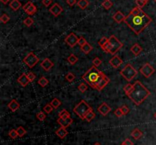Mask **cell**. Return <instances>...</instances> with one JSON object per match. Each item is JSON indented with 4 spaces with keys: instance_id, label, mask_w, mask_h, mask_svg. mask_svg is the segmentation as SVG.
<instances>
[{
    "instance_id": "cell-13",
    "label": "cell",
    "mask_w": 156,
    "mask_h": 145,
    "mask_svg": "<svg viewBox=\"0 0 156 145\" xmlns=\"http://www.w3.org/2000/svg\"><path fill=\"white\" fill-rule=\"evenodd\" d=\"M122 63H123V60L121 59L117 55H114V56L110 59V61H109V64L112 66L113 68H118V67H120V66L122 65Z\"/></svg>"
},
{
    "instance_id": "cell-47",
    "label": "cell",
    "mask_w": 156,
    "mask_h": 145,
    "mask_svg": "<svg viewBox=\"0 0 156 145\" xmlns=\"http://www.w3.org/2000/svg\"><path fill=\"white\" fill-rule=\"evenodd\" d=\"M77 0H66V3L69 5V6H74L75 4H77Z\"/></svg>"
},
{
    "instance_id": "cell-29",
    "label": "cell",
    "mask_w": 156,
    "mask_h": 145,
    "mask_svg": "<svg viewBox=\"0 0 156 145\" xmlns=\"http://www.w3.org/2000/svg\"><path fill=\"white\" fill-rule=\"evenodd\" d=\"M101 6L103 7L104 9H105L106 10H108L113 6V2L110 0H104L101 3Z\"/></svg>"
},
{
    "instance_id": "cell-7",
    "label": "cell",
    "mask_w": 156,
    "mask_h": 145,
    "mask_svg": "<svg viewBox=\"0 0 156 145\" xmlns=\"http://www.w3.org/2000/svg\"><path fill=\"white\" fill-rule=\"evenodd\" d=\"M39 61H40L39 58H38L34 53H32V52L29 53L28 54L24 57V60H23V62L26 64L30 68H34V67L38 64V62H39Z\"/></svg>"
},
{
    "instance_id": "cell-36",
    "label": "cell",
    "mask_w": 156,
    "mask_h": 145,
    "mask_svg": "<svg viewBox=\"0 0 156 145\" xmlns=\"http://www.w3.org/2000/svg\"><path fill=\"white\" fill-rule=\"evenodd\" d=\"M78 89L81 93H85L88 90V86L85 83H81L78 87Z\"/></svg>"
},
{
    "instance_id": "cell-20",
    "label": "cell",
    "mask_w": 156,
    "mask_h": 145,
    "mask_svg": "<svg viewBox=\"0 0 156 145\" xmlns=\"http://www.w3.org/2000/svg\"><path fill=\"white\" fill-rule=\"evenodd\" d=\"M9 6L13 11H18V9L22 6V3L18 0H11L9 3Z\"/></svg>"
},
{
    "instance_id": "cell-6",
    "label": "cell",
    "mask_w": 156,
    "mask_h": 145,
    "mask_svg": "<svg viewBox=\"0 0 156 145\" xmlns=\"http://www.w3.org/2000/svg\"><path fill=\"white\" fill-rule=\"evenodd\" d=\"M120 75H122L124 79L127 82H131L133 78L138 74V71L136 70V68L131 65V64H127L124 68L120 71Z\"/></svg>"
},
{
    "instance_id": "cell-44",
    "label": "cell",
    "mask_w": 156,
    "mask_h": 145,
    "mask_svg": "<svg viewBox=\"0 0 156 145\" xmlns=\"http://www.w3.org/2000/svg\"><path fill=\"white\" fill-rule=\"evenodd\" d=\"M27 76H28V78L29 79L30 82H33L36 78V75L33 72H28L27 74Z\"/></svg>"
},
{
    "instance_id": "cell-26",
    "label": "cell",
    "mask_w": 156,
    "mask_h": 145,
    "mask_svg": "<svg viewBox=\"0 0 156 145\" xmlns=\"http://www.w3.org/2000/svg\"><path fill=\"white\" fill-rule=\"evenodd\" d=\"M59 118H62V119H67L68 118H70V113L67 111L66 110H63L62 111L59 112Z\"/></svg>"
},
{
    "instance_id": "cell-16",
    "label": "cell",
    "mask_w": 156,
    "mask_h": 145,
    "mask_svg": "<svg viewBox=\"0 0 156 145\" xmlns=\"http://www.w3.org/2000/svg\"><path fill=\"white\" fill-rule=\"evenodd\" d=\"M57 122L58 124L61 125L62 127L64 128H68L69 125H71L73 122V119L72 118H68L67 119H62V118H59L57 119Z\"/></svg>"
},
{
    "instance_id": "cell-15",
    "label": "cell",
    "mask_w": 156,
    "mask_h": 145,
    "mask_svg": "<svg viewBox=\"0 0 156 145\" xmlns=\"http://www.w3.org/2000/svg\"><path fill=\"white\" fill-rule=\"evenodd\" d=\"M17 82H18L22 87H26V86L30 83V81H29V79L28 78L27 74H25V73H22V75H20L18 79H17Z\"/></svg>"
},
{
    "instance_id": "cell-38",
    "label": "cell",
    "mask_w": 156,
    "mask_h": 145,
    "mask_svg": "<svg viewBox=\"0 0 156 145\" xmlns=\"http://www.w3.org/2000/svg\"><path fill=\"white\" fill-rule=\"evenodd\" d=\"M34 20L32 18H30V17H28V18H26L24 19L23 23H24V25H26L27 27H31V25L34 24Z\"/></svg>"
},
{
    "instance_id": "cell-1",
    "label": "cell",
    "mask_w": 156,
    "mask_h": 145,
    "mask_svg": "<svg viewBox=\"0 0 156 145\" xmlns=\"http://www.w3.org/2000/svg\"><path fill=\"white\" fill-rule=\"evenodd\" d=\"M152 21V18L144 12L143 9L137 6L132 9L129 15L126 16L124 20V23L136 35L140 34Z\"/></svg>"
},
{
    "instance_id": "cell-53",
    "label": "cell",
    "mask_w": 156,
    "mask_h": 145,
    "mask_svg": "<svg viewBox=\"0 0 156 145\" xmlns=\"http://www.w3.org/2000/svg\"><path fill=\"white\" fill-rule=\"evenodd\" d=\"M153 1H154L155 2H156V0H153Z\"/></svg>"
},
{
    "instance_id": "cell-32",
    "label": "cell",
    "mask_w": 156,
    "mask_h": 145,
    "mask_svg": "<svg viewBox=\"0 0 156 145\" xmlns=\"http://www.w3.org/2000/svg\"><path fill=\"white\" fill-rule=\"evenodd\" d=\"M149 0H136V4L137 7L143 9V7L149 2Z\"/></svg>"
},
{
    "instance_id": "cell-4",
    "label": "cell",
    "mask_w": 156,
    "mask_h": 145,
    "mask_svg": "<svg viewBox=\"0 0 156 145\" xmlns=\"http://www.w3.org/2000/svg\"><path fill=\"white\" fill-rule=\"evenodd\" d=\"M123 46V44L117 39L114 35H111L108 38V43L102 47V50L105 53H110L114 55Z\"/></svg>"
},
{
    "instance_id": "cell-31",
    "label": "cell",
    "mask_w": 156,
    "mask_h": 145,
    "mask_svg": "<svg viewBox=\"0 0 156 145\" xmlns=\"http://www.w3.org/2000/svg\"><path fill=\"white\" fill-rule=\"evenodd\" d=\"M17 132H18V137L19 138H22V137H24L25 134H27V131L24 129V128L23 126H19L18 128H17Z\"/></svg>"
},
{
    "instance_id": "cell-18",
    "label": "cell",
    "mask_w": 156,
    "mask_h": 145,
    "mask_svg": "<svg viewBox=\"0 0 156 145\" xmlns=\"http://www.w3.org/2000/svg\"><path fill=\"white\" fill-rule=\"evenodd\" d=\"M8 107L11 112H15L20 108V104L16 100L13 99L9 102V104H8Z\"/></svg>"
},
{
    "instance_id": "cell-19",
    "label": "cell",
    "mask_w": 156,
    "mask_h": 145,
    "mask_svg": "<svg viewBox=\"0 0 156 145\" xmlns=\"http://www.w3.org/2000/svg\"><path fill=\"white\" fill-rule=\"evenodd\" d=\"M56 134L59 137V138L63 139L66 138V136L68 134V131L66 130V128L60 127L56 131Z\"/></svg>"
},
{
    "instance_id": "cell-10",
    "label": "cell",
    "mask_w": 156,
    "mask_h": 145,
    "mask_svg": "<svg viewBox=\"0 0 156 145\" xmlns=\"http://www.w3.org/2000/svg\"><path fill=\"white\" fill-rule=\"evenodd\" d=\"M78 41H79V38L74 33H70L65 38V42L70 47H74L76 44H78Z\"/></svg>"
},
{
    "instance_id": "cell-52",
    "label": "cell",
    "mask_w": 156,
    "mask_h": 145,
    "mask_svg": "<svg viewBox=\"0 0 156 145\" xmlns=\"http://www.w3.org/2000/svg\"><path fill=\"white\" fill-rule=\"evenodd\" d=\"M154 117H155V119H156V112H155V114H154Z\"/></svg>"
},
{
    "instance_id": "cell-23",
    "label": "cell",
    "mask_w": 156,
    "mask_h": 145,
    "mask_svg": "<svg viewBox=\"0 0 156 145\" xmlns=\"http://www.w3.org/2000/svg\"><path fill=\"white\" fill-rule=\"evenodd\" d=\"M81 51L85 54V55H87V54H88V53H90L91 51L92 50L93 47L92 46H91L90 44L88 43H86L84 46H81Z\"/></svg>"
},
{
    "instance_id": "cell-50",
    "label": "cell",
    "mask_w": 156,
    "mask_h": 145,
    "mask_svg": "<svg viewBox=\"0 0 156 145\" xmlns=\"http://www.w3.org/2000/svg\"><path fill=\"white\" fill-rule=\"evenodd\" d=\"M9 1H10V0H1V2H2V3L5 5H6L7 3H9Z\"/></svg>"
},
{
    "instance_id": "cell-28",
    "label": "cell",
    "mask_w": 156,
    "mask_h": 145,
    "mask_svg": "<svg viewBox=\"0 0 156 145\" xmlns=\"http://www.w3.org/2000/svg\"><path fill=\"white\" fill-rule=\"evenodd\" d=\"M50 104H51V106H52L54 109H57V108H59V106H61L62 103L59 99H57V98H53V99L51 100V102Z\"/></svg>"
},
{
    "instance_id": "cell-46",
    "label": "cell",
    "mask_w": 156,
    "mask_h": 145,
    "mask_svg": "<svg viewBox=\"0 0 156 145\" xmlns=\"http://www.w3.org/2000/svg\"><path fill=\"white\" fill-rule=\"evenodd\" d=\"M121 108V110H122V111H123V114L124 115H126V114H128V113H129V112H130V109H129V108L127 107V106H122V107H120Z\"/></svg>"
},
{
    "instance_id": "cell-34",
    "label": "cell",
    "mask_w": 156,
    "mask_h": 145,
    "mask_svg": "<svg viewBox=\"0 0 156 145\" xmlns=\"http://www.w3.org/2000/svg\"><path fill=\"white\" fill-rule=\"evenodd\" d=\"M9 136L11 138V139H16L18 137V134L17 130L16 129H11L9 131Z\"/></svg>"
},
{
    "instance_id": "cell-41",
    "label": "cell",
    "mask_w": 156,
    "mask_h": 145,
    "mask_svg": "<svg viewBox=\"0 0 156 145\" xmlns=\"http://www.w3.org/2000/svg\"><path fill=\"white\" fill-rule=\"evenodd\" d=\"M108 38L105 37H102L101 40H99V42H98L99 46H101V48H102V47H103V46H104V45H105L107 43H108Z\"/></svg>"
},
{
    "instance_id": "cell-14",
    "label": "cell",
    "mask_w": 156,
    "mask_h": 145,
    "mask_svg": "<svg viewBox=\"0 0 156 145\" xmlns=\"http://www.w3.org/2000/svg\"><path fill=\"white\" fill-rule=\"evenodd\" d=\"M53 62L51 61L50 59H49L48 58H46V59H44L41 62H40V67L42 68H44V70L46 71H48L52 68V67L53 66Z\"/></svg>"
},
{
    "instance_id": "cell-39",
    "label": "cell",
    "mask_w": 156,
    "mask_h": 145,
    "mask_svg": "<svg viewBox=\"0 0 156 145\" xmlns=\"http://www.w3.org/2000/svg\"><path fill=\"white\" fill-rule=\"evenodd\" d=\"M10 20V17L6 14H2L1 18H0V21L3 23V24H6L7 22H9Z\"/></svg>"
},
{
    "instance_id": "cell-5",
    "label": "cell",
    "mask_w": 156,
    "mask_h": 145,
    "mask_svg": "<svg viewBox=\"0 0 156 145\" xmlns=\"http://www.w3.org/2000/svg\"><path fill=\"white\" fill-rule=\"evenodd\" d=\"M92 110V108L88 105V104H87V102H85V100H81V101L79 102V104L74 107L73 112H75V114L77 115L80 119L84 120V119H85L86 114L89 111Z\"/></svg>"
},
{
    "instance_id": "cell-30",
    "label": "cell",
    "mask_w": 156,
    "mask_h": 145,
    "mask_svg": "<svg viewBox=\"0 0 156 145\" xmlns=\"http://www.w3.org/2000/svg\"><path fill=\"white\" fill-rule=\"evenodd\" d=\"M49 84V81L46 79V78L41 77L38 80V84L42 88H45L47 84Z\"/></svg>"
},
{
    "instance_id": "cell-2",
    "label": "cell",
    "mask_w": 156,
    "mask_h": 145,
    "mask_svg": "<svg viewBox=\"0 0 156 145\" xmlns=\"http://www.w3.org/2000/svg\"><path fill=\"white\" fill-rule=\"evenodd\" d=\"M81 78L93 89L101 91L108 85L110 79L105 74L98 70L97 67L93 65L82 76Z\"/></svg>"
},
{
    "instance_id": "cell-11",
    "label": "cell",
    "mask_w": 156,
    "mask_h": 145,
    "mask_svg": "<svg viewBox=\"0 0 156 145\" xmlns=\"http://www.w3.org/2000/svg\"><path fill=\"white\" fill-rule=\"evenodd\" d=\"M63 11V9L58 3H54L53 6L50 8V12L55 17H58Z\"/></svg>"
},
{
    "instance_id": "cell-24",
    "label": "cell",
    "mask_w": 156,
    "mask_h": 145,
    "mask_svg": "<svg viewBox=\"0 0 156 145\" xmlns=\"http://www.w3.org/2000/svg\"><path fill=\"white\" fill-rule=\"evenodd\" d=\"M88 5H89V2L88 0H79L77 2L78 6L82 10L85 9L88 6Z\"/></svg>"
},
{
    "instance_id": "cell-43",
    "label": "cell",
    "mask_w": 156,
    "mask_h": 145,
    "mask_svg": "<svg viewBox=\"0 0 156 145\" xmlns=\"http://www.w3.org/2000/svg\"><path fill=\"white\" fill-rule=\"evenodd\" d=\"M93 65H94V66H95V67H98L99 65H101V63H102V61H101L100 59H99L98 57H96L94 59V60H93Z\"/></svg>"
},
{
    "instance_id": "cell-22",
    "label": "cell",
    "mask_w": 156,
    "mask_h": 145,
    "mask_svg": "<svg viewBox=\"0 0 156 145\" xmlns=\"http://www.w3.org/2000/svg\"><path fill=\"white\" fill-rule=\"evenodd\" d=\"M131 136L135 139V140H139L143 136V133L141 132L140 130L138 128H135L131 133Z\"/></svg>"
},
{
    "instance_id": "cell-25",
    "label": "cell",
    "mask_w": 156,
    "mask_h": 145,
    "mask_svg": "<svg viewBox=\"0 0 156 145\" xmlns=\"http://www.w3.org/2000/svg\"><path fill=\"white\" fill-rule=\"evenodd\" d=\"M67 61L69 62V64H70V65H73L76 64V62L79 61V59H78L77 56H76L75 55H74V54H70V55H69V56L67 58Z\"/></svg>"
},
{
    "instance_id": "cell-45",
    "label": "cell",
    "mask_w": 156,
    "mask_h": 145,
    "mask_svg": "<svg viewBox=\"0 0 156 145\" xmlns=\"http://www.w3.org/2000/svg\"><path fill=\"white\" fill-rule=\"evenodd\" d=\"M86 43H88L87 42V40L85 39V38L83 37H81L80 38H79V41H78V44H79L80 46H84L85 44Z\"/></svg>"
},
{
    "instance_id": "cell-40",
    "label": "cell",
    "mask_w": 156,
    "mask_h": 145,
    "mask_svg": "<svg viewBox=\"0 0 156 145\" xmlns=\"http://www.w3.org/2000/svg\"><path fill=\"white\" fill-rule=\"evenodd\" d=\"M132 87H133V84H126L125 87L123 88V90H124V92L126 95L129 94V93L131 91V90L132 89Z\"/></svg>"
},
{
    "instance_id": "cell-21",
    "label": "cell",
    "mask_w": 156,
    "mask_h": 145,
    "mask_svg": "<svg viewBox=\"0 0 156 145\" xmlns=\"http://www.w3.org/2000/svg\"><path fill=\"white\" fill-rule=\"evenodd\" d=\"M130 51H131V53H132L134 55H139L140 54L141 52L143 51V48H142V46H139L138 43H135L134 45L131 47Z\"/></svg>"
},
{
    "instance_id": "cell-27",
    "label": "cell",
    "mask_w": 156,
    "mask_h": 145,
    "mask_svg": "<svg viewBox=\"0 0 156 145\" xmlns=\"http://www.w3.org/2000/svg\"><path fill=\"white\" fill-rule=\"evenodd\" d=\"M95 116H96V115H95V113L94 112L93 110H91V111H89V112L86 114L85 120L88 122H90L91 120H93V119H95Z\"/></svg>"
},
{
    "instance_id": "cell-33",
    "label": "cell",
    "mask_w": 156,
    "mask_h": 145,
    "mask_svg": "<svg viewBox=\"0 0 156 145\" xmlns=\"http://www.w3.org/2000/svg\"><path fill=\"white\" fill-rule=\"evenodd\" d=\"M53 109H54V108L51 106L50 104H46V105L44 106V109H43V110H44V111L46 112V113L50 114V113H51V112H53Z\"/></svg>"
},
{
    "instance_id": "cell-9",
    "label": "cell",
    "mask_w": 156,
    "mask_h": 145,
    "mask_svg": "<svg viewBox=\"0 0 156 145\" xmlns=\"http://www.w3.org/2000/svg\"><path fill=\"white\" fill-rule=\"evenodd\" d=\"M22 9L28 15H34L37 12V7L32 2H27L24 6H22Z\"/></svg>"
},
{
    "instance_id": "cell-8",
    "label": "cell",
    "mask_w": 156,
    "mask_h": 145,
    "mask_svg": "<svg viewBox=\"0 0 156 145\" xmlns=\"http://www.w3.org/2000/svg\"><path fill=\"white\" fill-rule=\"evenodd\" d=\"M140 73L146 78H149L152 76L153 74L155 71V69L153 67H152L149 63H145L143 65V66L140 68L139 70Z\"/></svg>"
},
{
    "instance_id": "cell-48",
    "label": "cell",
    "mask_w": 156,
    "mask_h": 145,
    "mask_svg": "<svg viewBox=\"0 0 156 145\" xmlns=\"http://www.w3.org/2000/svg\"><path fill=\"white\" fill-rule=\"evenodd\" d=\"M42 3L45 7H48L52 3V0H42Z\"/></svg>"
},
{
    "instance_id": "cell-35",
    "label": "cell",
    "mask_w": 156,
    "mask_h": 145,
    "mask_svg": "<svg viewBox=\"0 0 156 145\" xmlns=\"http://www.w3.org/2000/svg\"><path fill=\"white\" fill-rule=\"evenodd\" d=\"M66 81H68L69 82L72 83V82H74V80L75 79V75H74V74H73L72 72H69L68 74L66 75Z\"/></svg>"
},
{
    "instance_id": "cell-17",
    "label": "cell",
    "mask_w": 156,
    "mask_h": 145,
    "mask_svg": "<svg viewBox=\"0 0 156 145\" xmlns=\"http://www.w3.org/2000/svg\"><path fill=\"white\" fill-rule=\"evenodd\" d=\"M126 16L123 15L120 11H117L116 13L113 15V19L115 21L118 23V24H120L123 21H124L125 20Z\"/></svg>"
},
{
    "instance_id": "cell-12",
    "label": "cell",
    "mask_w": 156,
    "mask_h": 145,
    "mask_svg": "<svg viewBox=\"0 0 156 145\" xmlns=\"http://www.w3.org/2000/svg\"><path fill=\"white\" fill-rule=\"evenodd\" d=\"M98 111L102 116H106L111 111V108L108 105L107 103L104 102V103H102L101 105L99 106V107L98 108Z\"/></svg>"
},
{
    "instance_id": "cell-49",
    "label": "cell",
    "mask_w": 156,
    "mask_h": 145,
    "mask_svg": "<svg viewBox=\"0 0 156 145\" xmlns=\"http://www.w3.org/2000/svg\"><path fill=\"white\" fill-rule=\"evenodd\" d=\"M123 145H133V143H132V141L129 138H126L125 141H123Z\"/></svg>"
},
{
    "instance_id": "cell-54",
    "label": "cell",
    "mask_w": 156,
    "mask_h": 145,
    "mask_svg": "<svg viewBox=\"0 0 156 145\" xmlns=\"http://www.w3.org/2000/svg\"><path fill=\"white\" fill-rule=\"evenodd\" d=\"M120 145H123V144H120Z\"/></svg>"
},
{
    "instance_id": "cell-42",
    "label": "cell",
    "mask_w": 156,
    "mask_h": 145,
    "mask_svg": "<svg viewBox=\"0 0 156 145\" xmlns=\"http://www.w3.org/2000/svg\"><path fill=\"white\" fill-rule=\"evenodd\" d=\"M114 115L117 117H118V118H120V117L123 116L124 114H123V111H122V110H121V108H118V109H117V110L114 111Z\"/></svg>"
},
{
    "instance_id": "cell-51",
    "label": "cell",
    "mask_w": 156,
    "mask_h": 145,
    "mask_svg": "<svg viewBox=\"0 0 156 145\" xmlns=\"http://www.w3.org/2000/svg\"><path fill=\"white\" fill-rule=\"evenodd\" d=\"M94 145H101V144L100 143H98V142H96V143H95Z\"/></svg>"
},
{
    "instance_id": "cell-37",
    "label": "cell",
    "mask_w": 156,
    "mask_h": 145,
    "mask_svg": "<svg viewBox=\"0 0 156 145\" xmlns=\"http://www.w3.org/2000/svg\"><path fill=\"white\" fill-rule=\"evenodd\" d=\"M36 117H37V119H38V120H40V122H43L45 120L46 116L45 115V113H44V112H43L42 111H40V112H39L38 113H37V115H36Z\"/></svg>"
},
{
    "instance_id": "cell-3",
    "label": "cell",
    "mask_w": 156,
    "mask_h": 145,
    "mask_svg": "<svg viewBox=\"0 0 156 145\" xmlns=\"http://www.w3.org/2000/svg\"><path fill=\"white\" fill-rule=\"evenodd\" d=\"M151 94V92L141 83L139 81H136L133 84V87L129 94L128 97L136 106H139L147 99Z\"/></svg>"
}]
</instances>
